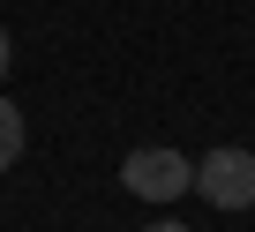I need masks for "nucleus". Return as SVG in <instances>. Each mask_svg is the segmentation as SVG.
<instances>
[{
	"mask_svg": "<svg viewBox=\"0 0 255 232\" xmlns=\"http://www.w3.org/2000/svg\"><path fill=\"white\" fill-rule=\"evenodd\" d=\"M120 180H128V195H143V202H173V195L195 187V165L180 150H165V143H143V150H128Z\"/></svg>",
	"mask_w": 255,
	"mask_h": 232,
	"instance_id": "nucleus-1",
	"label": "nucleus"
},
{
	"mask_svg": "<svg viewBox=\"0 0 255 232\" xmlns=\"http://www.w3.org/2000/svg\"><path fill=\"white\" fill-rule=\"evenodd\" d=\"M195 195L210 202V210H255V157L248 150H210L203 165H195Z\"/></svg>",
	"mask_w": 255,
	"mask_h": 232,
	"instance_id": "nucleus-2",
	"label": "nucleus"
},
{
	"mask_svg": "<svg viewBox=\"0 0 255 232\" xmlns=\"http://www.w3.org/2000/svg\"><path fill=\"white\" fill-rule=\"evenodd\" d=\"M15 157H23V112H15L8 97H0V172H8Z\"/></svg>",
	"mask_w": 255,
	"mask_h": 232,
	"instance_id": "nucleus-3",
	"label": "nucleus"
},
{
	"mask_svg": "<svg viewBox=\"0 0 255 232\" xmlns=\"http://www.w3.org/2000/svg\"><path fill=\"white\" fill-rule=\"evenodd\" d=\"M8 68H15V38H8V23H0V82H8Z\"/></svg>",
	"mask_w": 255,
	"mask_h": 232,
	"instance_id": "nucleus-4",
	"label": "nucleus"
},
{
	"mask_svg": "<svg viewBox=\"0 0 255 232\" xmlns=\"http://www.w3.org/2000/svg\"><path fill=\"white\" fill-rule=\"evenodd\" d=\"M150 232H188V225H173V217H158V225H150Z\"/></svg>",
	"mask_w": 255,
	"mask_h": 232,
	"instance_id": "nucleus-5",
	"label": "nucleus"
}]
</instances>
